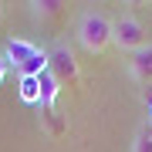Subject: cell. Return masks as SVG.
<instances>
[{
	"label": "cell",
	"instance_id": "cell-12",
	"mask_svg": "<svg viewBox=\"0 0 152 152\" xmlns=\"http://www.w3.org/2000/svg\"><path fill=\"white\" fill-rule=\"evenodd\" d=\"M149 112H152V105H149Z\"/></svg>",
	"mask_w": 152,
	"mask_h": 152
},
{
	"label": "cell",
	"instance_id": "cell-8",
	"mask_svg": "<svg viewBox=\"0 0 152 152\" xmlns=\"http://www.w3.org/2000/svg\"><path fill=\"white\" fill-rule=\"evenodd\" d=\"M27 7H31L34 17H54L64 4H61V0H34V4H27Z\"/></svg>",
	"mask_w": 152,
	"mask_h": 152
},
{
	"label": "cell",
	"instance_id": "cell-4",
	"mask_svg": "<svg viewBox=\"0 0 152 152\" xmlns=\"http://www.w3.org/2000/svg\"><path fill=\"white\" fill-rule=\"evenodd\" d=\"M112 44L118 51H139L142 44H145V27H142V20L139 17H132V14H122L118 20H112Z\"/></svg>",
	"mask_w": 152,
	"mask_h": 152
},
{
	"label": "cell",
	"instance_id": "cell-5",
	"mask_svg": "<svg viewBox=\"0 0 152 152\" xmlns=\"http://www.w3.org/2000/svg\"><path fill=\"white\" fill-rule=\"evenodd\" d=\"M129 71H132V78L142 81V85L152 81V44H142L139 51L129 54Z\"/></svg>",
	"mask_w": 152,
	"mask_h": 152
},
{
	"label": "cell",
	"instance_id": "cell-7",
	"mask_svg": "<svg viewBox=\"0 0 152 152\" xmlns=\"http://www.w3.org/2000/svg\"><path fill=\"white\" fill-rule=\"evenodd\" d=\"M20 102L41 108V78H20Z\"/></svg>",
	"mask_w": 152,
	"mask_h": 152
},
{
	"label": "cell",
	"instance_id": "cell-11",
	"mask_svg": "<svg viewBox=\"0 0 152 152\" xmlns=\"http://www.w3.org/2000/svg\"><path fill=\"white\" fill-rule=\"evenodd\" d=\"M4 14H7V4H4V0H0V20H4Z\"/></svg>",
	"mask_w": 152,
	"mask_h": 152
},
{
	"label": "cell",
	"instance_id": "cell-10",
	"mask_svg": "<svg viewBox=\"0 0 152 152\" xmlns=\"http://www.w3.org/2000/svg\"><path fill=\"white\" fill-rule=\"evenodd\" d=\"M7 68H10V64H7V58L0 54V85H4V78H7Z\"/></svg>",
	"mask_w": 152,
	"mask_h": 152
},
{
	"label": "cell",
	"instance_id": "cell-9",
	"mask_svg": "<svg viewBox=\"0 0 152 152\" xmlns=\"http://www.w3.org/2000/svg\"><path fill=\"white\" fill-rule=\"evenodd\" d=\"M132 152H152V122H145L135 135V149Z\"/></svg>",
	"mask_w": 152,
	"mask_h": 152
},
{
	"label": "cell",
	"instance_id": "cell-1",
	"mask_svg": "<svg viewBox=\"0 0 152 152\" xmlns=\"http://www.w3.org/2000/svg\"><path fill=\"white\" fill-rule=\"evenodd\" d=\"M4 58H7V64H14V71L20 78H41L44 71H48V51L34 48L31 41H20V37L7 41Z\"/></svg>",
	"mask_w": 152,
	"mask_h": 152
},
{
	"label": "cell",
	"instance_id": "cell-3",
	"mask_svg": "<svg viewBox=\"0 0 152 152\" xmlns=\"http://www.w3.org/2000/svg\"><path fill=\"white\" fill-rule=\"evenodd\" d=\"M48 71L58 78V85H75L78 78H81V68H78V61H75V51H71L64 41H58L54 48L48 51Z\"/></svg>",
	"mask_w": 152,
	"mask_h": 152
},
{
	"label": "cell",
	"instance_id": "cell-6",
	"mask_svg": "<svg viewBox=\"0 0 152 152\" xmlns=\"http://www.w3.org/2000/svg\"><path fill=\"white\" fill-rule=\"evenodd\" d=\"M58 91H61L58 78L51 75V71H44L41 75V108H44L48 118H54V98H58Z\"/></svg>",
	"mask_w": 152,
	"mask_h": 152
},
{
	"label": "cell",
	"instance_id": "cell-2",
	"mask_svg": "<svg viewBox=\"0 0 152 152\" xmlns=\"http://www.w3.org/2000/svg\"><path fill=\"white\" fill-rule=\"evenodd\" d=\"M78 44L88 51V54H102L105 48L112 44V20L98 10H85L78 17V31H75Z\"/></svg>",
	"mask_w": 152,
	"mask_h": 152
}]
</instances>
